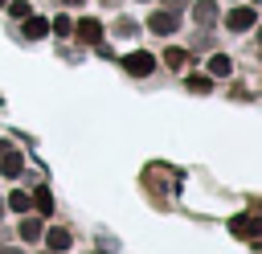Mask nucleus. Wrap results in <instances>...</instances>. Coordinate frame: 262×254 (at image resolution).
Returning a JSON list of instances; mask_svg holds the SVG:
<instances>
[{
  "mask_svg": "<svg viewBox=\"0 0 262 254\" xmlns=\"http://www.w3.org/2000/svg\"><path fill=\"white\" fill-rule=\"evenodd\" d=\"M0 4H4V0H0Z\"/></svg>",
  "mask_w": 262,
  "mask_h": 254,
  "instance_id": "4be33fe9",
  "label": "nucleus"
},
{
  "mask_svg": "<svg viewBox=\"0 0 262 254\" xmlns=\"http://www.w3.org/2000/svg\"><path fill=\"white\" fill-rule=\"evenodd\" d=\"M123 66H127L131 74H139V78H143V74H151V70H156V57H151L147 49H135V53H127V57H123Z\"/></svg>",
  "mask_w": 262,
  "mask_h": 254,
  "instance_id": "f03ea898",
  "label": "nucleus"
},
{
  "mask_svg": "<svg viewBox=\"0 0 262 254\" xmlns=\"http://www.w3.org/2000/svg\"><path fill=\"white\" fill-rule=\"evenodd\" d=\"M94 254H106V250H94Z\"/></svg>",
  "mask_w": 262,
  "mask_h": 254,
  "instance_id": "aec40b11",
  "label": "nucleus"
},
{
  "mask_svg": "<svg viewBox=\"0 0 262 254\" xmlns=\"http://www.w3.org/2000/svg\"><path fill=\"white\" fill-rule=\"evenodd\" d=\"M78 37H82V41H90V45H94V41H98V37H102V20H82V25H78Z\"/></svg>",
  "mask_w": 262,
  "mask_h": 254,
  "instance_id": "6e6552de",
  "label": "nucleus"
},
{
  "mask_svg": "<svg viewBox=\"0 0 262 254\" xmlns=\"http://www.w3.org/2000/svg\"><path fill=\"white\" fill-rule=\"evenodd\" d=\"M229 234H237V238H258V234H262V217L237 213V217H229Z\"/></svg>",
  "mask_w": 262,
  "mask_h": 254,
  "instance_id": "f257e3e1",
  "label": "nucleus"
},
{
  "mask_svg": "<svg viewBox=\"0 0 262 254\" xmlns=\"http://www.w3.org/2000/svg\"><path fill=\"white\" fill-rule=\"evenodd\" d=\"M49 33V20H41V16H33V20H25V37H33V41H41Z\"/></svg>",
  "mask_w": 262,
  "mask_h": 254,
  "instance_id": "9d476101",
  "label": "nucleus"
},
{
  "mask_svg": "<svg viewBox=\"0 0 262 254\" xmlns=\"http://www.w3.org/2000/svg\"><path fill=\"white\" fill-rule=\"evenodd\" d=\"M188 90H196V94H209V90H213L209 74H192V78H188Z\"/></svg>",
  "mask_w": 262,
  "mask_h": 254,
  "instance_id": "4468645a",
  "label": "nucleus"
},
{
  "mask_svg": "<svg viewBox=\"0 0 262 254\" xmlns=\"http://www.w3.org/2000/svg\"><path fill=\"white\" fill-rule=\"evenodd\" d=\"M20 168H25V156H20L16 147L0 143V172H4V176H20Z\"/></svg>",
  "mask_w": 262,
  "mask_h": 254,
  "instance_id": "7ed1b4c3",
  "label": "nucleus"
},
{
  "mask_svg": "<svg viewBox=\"0 0 262 254\" xmlns=\"http://www.w3.org/2000/svg\"><path fill=\"white\" fill-rule=\"evenodd\" d=\"M49 29H53V33H61V37H70V33H74V20H70V16H57Z\"/></svg>",
  "mask_w": 262,
  "mask_h": 254,
  "instance_id": "dca6fc26",
  "label": "nucleus"
},
{
  "mask_svg": "<svg viewBox=\"0 0 262 254\" xmlns=\"http://www.w3.org/2000/svg\"><path fill=\"white\" fill-rule=\"evenodd\" d=\"M147 29H151V33H160V37H168V33H176V16H172L168 8H160V12H151V16H147Z\"/></svg>",
  "mask_w": 262,
  "mask_h": 254,
  "instance_id": "39448f33",
  "label": "nucleus"
},
{
  "mask_svg": "<svg viewBox=\"0 0 262 254\" xmlns=\"http://www.w3.org/2000/svg\"><path fill=\"white\" fill-rule=\"evenodd\" d=\"M0 213H4V201H0Z\"/></svg>",
  "mask_w": 262,
  "mask_h": 254,
  "instance_id": "412c9836",
  "label": "nucleus"
},
{
  "mask_svg": "<svg viewBox=\"0 0 262 254\" xmlns=\"http://www.w3.org/2000/svg\"><path fill=\"white\" fill-rule=\"evenodd\" d=\"M12 16H29V4L25 0H12Z\"/></svg>",
  "mask_w": 262,
  "mask_h": 254,
  "instance_id": "f3484780",
  "label": "nucleus"
},
{
  "mask_svg": "<svg viewBox=\"0 0 262 254\" xmlns=\"http://www.w3.org/2000/svg\"><path fill=\"white\" fill-rule=\"evenodd\" d=\"M229 70H233V66H229L225 53H213V57H209V74H213V78H225Z\"/></svg>",
  "mask_w": 262,
  "mask_h": 254,
  "instance_id": "9b49d317",
  "label": "nucleus"
},
{
  "mask_svg": "<svg viewBox=\"0 0 262 254\" xmlns=\"http://www.w3.org/2000/svg\"><path fill=\"white\" fill-rule=\"evenodd\" d=\"M192 16H196L201 25H209V20L217 16V4H213V0H196V8H192Z\"/></svg>",
  "mask_w": 262,
  "mask_h": 254,
  "instance_id": "1a4fd4ad",
  "label": "nucleus"
},
{
  "mask_svg": "<svg viewBox=\"0 0 262 254\" xmlns=\"http://www.w3.org/2000/svg\"><path fill=\"white\" fill-rule=\"evenodd\" d=\"M4 205H8V209H16V213H29V205H33V197H29V193H12V197H8Z\"/></svg>",
  "mask_w": 262,
  "mask_h": 254,
  "instance_id": "ddd939ff",
  "label": "nucleus"
},
{
  "mask_svg": "<svg viewBox=\"0 0 262 254\" xmlns=\"http://www.w3.org/2000/svg\"><path fill=\"white\" fill-rule=\"evenodd\" d=\"M33 201H37V209H41V217H49V213H53V201H49V188H41V184H37V188H33Z\"/></svg>",
  "mask_w": 262,
  "mask_h": 254,
  "instance_id": "f8f14e48",
  "label": "nucleus"
},
{
  "mask_svg": "<svg viewBox=\"0 0 262 254\" xmlns=\"http://www.w3.org/2000/svg\"><path fill=\"white\" fill-rule=\"evenodd\" d=\"M41 238H45V246H49V250H57V254H66V250H70V229H61V225H57V229H49V234H41Z\"/></svg>",
  "mask_w": 262,
  "mask_h": 254,
  "instance_id": "423d86ee",
  "label": "nucleus"
},
{
  "mask_svg": "<svg viewBox=\"0 0 262 254\" xmlns=\"http://www.w3.org/2000/svg\"><path fill=\"white\" fill-rule=\"evenodd\" d=\"M225 25H229V33H246L254 25V8H229L225 12Z\"/></svg>",
  "mask_w": 262,
  "mask_h": 254,
  "instance_id": "20e7f679",
  "label": "nucleus"
},
{
  "mask_svg": "<svg viewBox=\"0 0 262 254\" xmlns=\"http://www.w3.org/2000/svg\"><path fill=\"white\" fill-rule=\"evenodd\" d=\"M66 4H82V0H66Z\"/></svg>",
  "mask_w": 262,
  "mask_h": 254,
  "instance_id": "6ab92c4d",
  "label": "nucleus"
},
{
  "mask_svg": "<svg viewBox=\"0 0 262 254\" xmlns=\"http://www.w3.org/2000/svg\"><path fill=\"white\" fill-rule=\"evenodd\" d=\"M164 61H168L172 70H180V66H184V49H176V45H172V49H164Z\"/></svg>",
  "mask_w": 262,
  "mask_h": 254,
  "instance_id": "2eb2a0df",
  "label": "nucleus"
},
{
  "mask_svg": "<svg viewBox=\"0 0 262 254\" xmlns=\"http://www.w3.org/2000/svg\"><path fill=\"white\" fill-rule=\"evenodd\" d=\"M0 254H20V250H4V246H0Z\"/></svg>",
  "mask_w": 262,
  "mask_h": 254,
  "instance_id": "a211bd4d",
  "label": "nucleus"
},
{
  "mask_svg": "<svg viewBox=\"0 0 262 254\" xmlns=\"http://www.w3.org/2000/svg\"><path fill=\"white\" fill-rule=\"evenodd\" d=\"M41 234H45V229H41V217H25V221H20V238H25V242H41Z\"/></svg>",
  "mask_w": 262,
  "mask_h": 254,
  "instance_id": "0eeeda50",
  "label": "nucleus"
}]
</instances>
